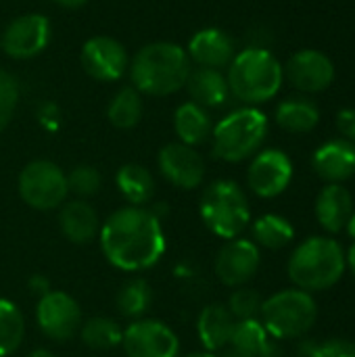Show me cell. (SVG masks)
Here are the masks:
<instances>
[{
  "mask_svg": "<svg viewBox=\"0 0 355 357\" xmlns=\"http://www.w3.org/2000/svg\"><path fill=\"white\" fill-rule=\"evenodd\" d=\"M100 249L111 266L123 272H142L159 264L165 253V232L157 211L123 207L107 218L98 232Z\"/></svg>",
  "mask_w": 355,
  "mask_h": 357,
  "instance_id": "1",
  "label": "cell"
},
{
  "mask_svg": "<svg viewBox=\"0 0 355 357\" xmlns=\"http://www.w3.org/2000/svg\"><path fill=\"white\" fill-rule=\"evenodd\" d=\"M192 71L186 48L176 42H151L130 63V77L140 94L169 96L186 86Z\"/></svg>",
  "mask_w": 355,
  "mask_h": 357,
  "instance_id": "2",
  "label": "cell"
},
{
  "mask_svg": "<svg viewBox=\"0 0 355 357\" xmlns=\"http://www.w3.org/2000/svg\"><path fill=\"white\" fill-rule=\"evenodd\" d=\"M345 249L331 236H310L295 247L287 272L295 289L320 293L333 289L345 274Z\"/></svg>",
  "mask_w": 355,
  "mask_h": 357,
  "instance_id": "3",
  "label": "cell"
},
{
  "mask_svg": "<svg viewBox=\"0 0 355 357\" xmlns=\"http://www.w3.org/2000/svg\"><path fill=\"white\" fill-rule=\"evenodd\" d=\"M226 79L234 98L247 107H255L278 94L285 82V71L282 63L268 48L249 46L234 54Z\"/></svg>",
  "mask_w": 355,
  "mask_h": 357,
  "instance_id": "4",
  "label": "cell"
},
{
  "mask_svg": "<svg viewBox=\"0 0 355 357\" xmlns=\"http://www.w3.org/2000/svg\"><path fill=\"white\" fill-rule=\"evenodd\" d=\"M268 136V117L257 107H243L222 117L213 130V155L228 163H241L259 153Z\"/></svg>",
  "mask_w": 355,
  "mask_h": 357,
  "instance_id": "5",
  "label": "cell"
},
{
  "mask_svg": "<svg viewBox=\"0 0 355 357\" xmlns=\"http://www.w3.org/2000/svg\"><path fill=\"white\" fill-rule=\"evenodd\" d=\"M318 320V305L312 293L301 289H285L262 303L259 322L270 337L278 341H297L308 337Z\"/></svg>",
  "mask_w": 355,
  "mask_h": 357,
  "instance_id": "6",
  "label": "cell"
},
{
  "mask_svg": "<svg viewBox=\"0 0 355 357\" xmlns=\"http://www.w3.org/2000/svg\"><path fill=\"white\" fill-rule=\"evenodd\" d=\"M203 224L220 238H239L251 222L249 199L245 190L232 180L211 182L201 197Z\"/></svg>",
  "mask_w": 355,
  "mask_h": 357,
  "instance_id": "7",
  "label": "cell"
},
{
  "mask_svg": "<svg viewBox=\"0 0 355 357\" xmlns=\"http://www.w3.org/2000/svg\"><path fill=\"white\" fill-rule=\"evenodd\" d=\"M19 195L31 209H56L69 195L67 174L48 159H36L19 174Z\"/></svg>",
  "mask_w": 355,
  "mask_h": 357,
  "instance_id": "8",
  "label": "cell"
},
{
  "mask_svg": "<svg viewBox=\"0 0 355 357\" xmlns=\"http://www.w3.org/2000/svg\"><path fill=\"white\" fill-rule=\"evenodd\" d=\"M128 357H178L180 341L161 320H134L121 339Z\"/></svg>",
  "mask_w": 355,
  "mask_h": 357,
  "instance_id": "9",
  "label": "cell"
},
{
  "mask_svg": "<svg viewBox=\"0 0 355 357\" xmlns=\"http://www.w3.org/2000/svg\"><path fill=\"white\" fill-rule=\"evenodd\" d=\"M293 180L291 157L278 149H266L253 155L247 169V184L253 195L262 199H274L282 195Z\"/></svg>",
  "mask_w": 355,
  "mask_h": 357,
  "instance_id": "10",
  "label": "cell"
},
{
  "mask_svg": "<svg viewBox=\"0 0 355 357\" xmlns=\"http://www.w3.org/2000/svg\"><path fill=\"white\" fill-rule=\"evenodd\" d=\"M40 331L52 341L71 339L82 326V310L73 297L63 291H48L36 307Z\"/></svg>",
  "mask_w": 355,
  "mask_h": 357,
  "instance_id": "11",
  "label": "cell"
},
{
  "mask_svg": "<svg viewBox=\"0 0 355 357\" xmlns=\"http://www.w3.org/2000/svg\"><path fill=\"white\" fill-rule=\"evenodd\" d=\"M50 21L44 15L27 13L13 19L2 31V50L10 59H33L50 42Z\"/></svg>",
  "mask_w": 355,
  "mask_h": 357,
  "instance_id": "12",
  "label": "cell"
},
{
  "mask_svg": "<svg viewBox=\"0 0 355 357\" xmlns=\"http://www.w3.org/2000/svg\"><path fill=\"white\" fill-rule=\"evenodd\" d=\"M291 86L303 94H318L331 88L335 82V65L328 54L316 48H303L295 52L282 67Z\"/></svg>",
  "mask_w": 355,
  "mask_h": 357,
  "instance_id": "13",
  "label": "cell"
},
{
  "mask_svg": "<svg viewBox=\"0 0 355 357\" xmlns=\"http://www.w3.org/2000/svg\"><path fill=\"white\" fill-rule=\"evenodd\" d=\"M262 253L259 247L249 238H232L228 241L216 257V276L222 284L239 289L251 282L259 270Z\"/></svg>",
  "mask_w": 355,
  "mask_h": 357,
  "instance_id": "14",
  "label": "cell"
},
{
  "mask_svg": "<svg viewBox=\"0 0 355 357\" xmlns=\"http://www.w3.org/2000/svg\"><path fill=\"white\" fill-rule=\"evenodd\" d=\"M80 61L84 71L96 82H117L130 67L123 44L109 36H94L86 40Z\"/></svg>",
  "mask_w": 355,
  "mask_h": 357,
  "instance_id": "15",
  "label": "cell"
},
{
  "mask_svg": "<svg viewBox=\"0 0 355 357\" xmlns=\"http://www.w3.org/2000/svg\"><path fill=\"white\" fill-rule=\"evenodd\" d=\"M161 176L176 188L192 190L199 188L205 178V161L197 149L182 142H169L159 151L157 157Z\"/></svg>",
  "mask_w": 355,
  "mask_h": 357,
  "instance_id": "16",
  "label": "cell"
},
{
  "mask_svg": "<svg viewBox=\"0 0 355 357\" xmlns=\"http://www.w3.org/2000/svg\"><path fill=\"white\" fill-rule=\"evenodd\" d=\"M218 357H285V351L257 318L236 322L230 341Z\"/></svg>",
  "mask_w": 355,
  "mask_h": 357,
  "instance_id": "17",
  "label": "cell"
},
{
  "mask_svg": "<svg viewBox=\"0 0 355 357\" xmlns=\"http://www.w3.org/2000/svg\"><path fill=\"white\" fill-rule=\"evenodd\" d=\"M186 54L190 63L197 67H209V69H224L234 59V40L220 27H205L199 29L190 40Z\"/></svg>",
  "mask_w": 355,
  "mask_h": 357,
  "instance_id": "18",
  "label": "cell"
},
{
  "mask_svg": "<svg viewBox=\"0 0 355 357\" xmlns=\"http://www.w3.org/2000/svg\"><path fill=\"white\" fill-rule=\"evenodd\" d=\"M312 167L326 184H343L355 176V144L343 138H335L316 149Z\"/></svg>",
  "mask_w": 355,
  "mask_h": 357,
  "instance_id": "19",
  "label": "cell"
},
{
  "mask_svg": "<svg viewBox=\"0 0 355 357\" xmlns=\"http://www.w3.org/2000/svg\"><path fill=\"white\" fill-rule=\"evenodd\" d=\"M354 197L343 184H326L316 197V220L328 234H339L347 228L354 213Z\"/></svg>",
  "mask_w": 355,
  "mask_h": 357,
  "instance_id": "20",
  "label": "cell"
},
{
  "mask_svg": "<svg viewBox=\"0 0 355 357\" xmlns=\"http://www.w3.org/2000/svg\"><path fill=\"white\" fill-rule=\"evenodd\" d=\"M59 226L63 236L75 245H88L100 232V220L86 199L63 203L59 213Z\"/></svg>",
  "mask_w": 355,
  "mask_h": 357,
  "instance_id": "21",
  "label": "cell"
},
{
  "mask_svg": "<svg viewBox=\"0 0 355 357\" xmlns=\"http://www.w3.org/2000/svg\"><path fill=\"white\" fill-rule=\"evenodd\" d=\"M234 326H236V320L228 312V307L222 303H211V305L203 307V312L199 314L197 335H199V341L203 343V347L209 354H216L226 347V343L230 341V337L234 333Z\"/></svg>",
  "mask_w": 355,
  "mask_h": 357,
  "instance_id": "22",
  "label": "cell"
},
{
  "mask_svg": "<svg viewBox=\"0 0 355 357\" xmlns=\"http://www.w3.org/2000/svg\"><path fill=\"white\" fill-rule=\"evenodd\" d=\"M186 90L190 94V100L205 109L222 107L230 96L228 79L222 73V69H209V67L192 69L186 79Z\"/></svg>",
  "mask_w": 355,
  "mask_h": 357,
  "instance_id": "23",
  "label": "cell"
},
{
  "mask_svg": "<svg viewBox=\"0 0 355 357\" xmlns=\"http://www.w3.org/2000/svg\"><path fill=\"white\" fill-rule=\"evenodd\" d=\"M274 119L289 134H308L320 123V109L308 96H289L276 107Z\"/></svg>",
  "mask_w": 355,
  "mask_h": 357,
  "instance_id": "24",
  "label": "cell"
},
{
  "mask_svg": "<svg viewBox=\"0 0 355 357\" xmlns=\"http://www.w3.org/2000/svg\"><path fill=\"white\" fill-rule=\"evenodd\" d=\"M174 130L182 144L195 149L211 136L213 126H211V117L205 107H201L192 100H186L174 113Z\"/></svg>",
  "mask_w": 355,
  "mask_h": 357,
  "instance_id": "25",
  "label": "cell"
},
{
  "mask_svg": "<svg viewBox=\"0 0 355 357\" xmlns=\"http://www.w3.org/2000/svg\"><path fill=\"white\" fill-rule=\"evenodd\" d=\"M115 184L119 192L123 195V199L134 207L146 205L155 195L153 174L144 165H138V163H126L123 167H119L115 176Z\"/></svg>",
  "mask_w": 355,
  "mask_h": 357,
  "instance_id": "26",
  "label": "cell"
},
{
  "mask_svg": "<svg viewBox=\"0 0 355 357\" xmlns=\"http://www.w3.org/2000/svg\"><path fill=\"white\" fill-rule=\"evenodd\" d=\"M251 232H253V243L257 247H264L270 251L285 249L295 238L293 224L278 213H266V215L257 218L253 222Z\"/></svg>",
  "mask_w": 355,
  "mask_h": 357,
  "instance_id": "27",
  "label": "cell"
},
{
  "mask_svg": "<svg viewBox=\"0 0 355 357\" xmlns=\"http://www.w3.org/2000/svg\"><path fill=\"white\" fill-rule=\"evenodd\" d=\"M107 117L119 130H132L142 119V96L134 86L121 88L109 102Z\"/></svg>",
  "mask_w": 355,
  "mask_h": 357,
  "instance_id": "28",
  "label": "cell"
},
{
  "mask_svg": "<svg viewBox=\"0 0 355 357\" xmlns=\"http://www.w3.org/2000/svg\"><path fill=\"white\" fill-rule=\"evenodd\" d=\"M153 303V289L144 278L128 280L117 293V310L123 318L140 320Z\"/></svg>",
  "mask_w": 355,
  "mask_h": 357,
  "instance_id": "29",
  "label": "cell"
},
{
  "mask_svg": "<svg viewBox=\"0 0 355 357\" xmlns=\"http://www.w3.org/2000/svg\"><path fill=\"white\" fill-rule=\"evenodd\" d=\"M82 341L96 351H107L121 345L123 331L113 318H90L80 326Z\"/></svg>",
  "mask_w": 355,
  "mask_h": 357,
  "instance_id": "30",
  "label": "cell"
},
{
  "mask_svg": "<svg viewBox=\"0 0 355 357\" xmlns=\"http://www.w3.org/2000/svg\"><path fill=\"white\" fill-rule=\"evenodd\" d=\"M23 333L25 322L19 307L8 299H0V357L10 356L19 349Z\"/></svg>",
  "mask_w": 355,
  "mask_h": 357,
  "instance_id": "31",
  "label": "cell"
},
{
  "mask_svg": "<svg viewBox=\"0 0 355 357\" xmlns=\"http://www.w3.org/2000/svg\"><path fill=\"white\" fill-rule=\"evenodd\" d=\"M262 295L255 291V289H249V287H239L230 299H228V312L234 316L236 322L241 320H257L259 318V312H262Z\"/></svg>",
  "mask_w": 355,
  "mask_h": 357,
  "instance_id": "32",
  "label": "cell"
},
{
  "mask_svg": "<svg viewBox=\"0 0 355 357\" xmlns=\"http://www.w3.org/2000/svg\"><path fill=\"white\" fill-rule=\"evenodd\" d=\"M100 184H103L100 172L96 167H92V165H77L67 176L69 192H73L80 199L94 197L100 190Z\"/></svg>",
  "mask_w": 355,
  "mask_h": 357,
  "instance_id": "33",
  "label": "cell"
},
{
  "mask_svg": "<svg viewBox=\"0 0 355 357\" xmlns=\"http://www.w3.org/2000/svg\"><path fill=\"white\" fill-rule=\"evenodd\" d=\"M17 102H19V84H17V79L8 71L0 69V132L13 119Z\"/></svg>",
  "mask_w": 355,
  "mask_h": 357,
  "instance_id": "34",
  "label": "cell"
},
{
  "mask_svg": "<svg viewBox=\"0 0 355 357\" xmlns=\"http://www.w3.org/2000/svg\"><path fill=\"white\" fill-rule=\"evenodd\" d=\"M314 357H355V343L347 341V339L318 341Z\"/></svg>",
  "mask_w": 355,
  "mask_h": 357,
  "instance_id": "35",
  "label": "cell"
},
{
  "mask_svg": "<svg viewBox=\"0 0 355 357\" xmlns=\"http://www.w3.org/2000/svg\"><path fill=\"white\" fill-rule=\"evenodd\" d=\"M337 130L343 140L355 144V109H341L337 113Z\"/></svg>",
  "mask_w": 355,
  "mask_h": 357,
  "instance_id": "36",
  "label": "cell"
},
{
  "mask_svg": "<svg viewBox=\"0 0 355 357\" xmlns=\"http://www.w3.org/2000/svg\"><path fill=\"white\" fill-rule=\"evenodd\" d=\"M316 347H318V341H316V339L301 337V339H297V345H295V356L297 357H314Z\"/></svg>",
  "mask_w": 355,
  "mask_h": 357,
  "instance_id": "37",
  "label": "cell"
},
{
  "mask_svg": "<svg viewBox=\"0 0 355 357\" xmlns=\"http://www.w3.org/2000/svg\"><path fill=\"white\" fill-rule=\"evenodd\" d=\"M59 119V109L54 102H44L40 107V121L48 128H54V121Z\"/></svg>",
  "mask_w": 355,
  "mask_h": 357,
  "instance_id": "38",
  "label": "cell"
},
{
  "mask_svg": "<svg viewBox=\"0 0 355 357\" xmlns=\"http://www.w3.org/2000/svg\"><path fill=\"white\" fill-rule=\"evenodd\" d=\"M29 291L33 293V295H38V297H44L48 291H52L50 289V282L44 278V276H40V274H36L31 280H29Z\"/></svg>",
  "mask_w": 355,
  "mask_h": 357,
  "instance_id": "39",
  "label": "cell"
},
{
  "mask_svg": "<svg viewBox=\"0 0 355 357\" xmlns=\"http://www.w3.org/2000/svg\"><path fill=\"white\" fill-rule=\"evenodd\" d=\"M345 268L354 274L355 278V241L349 245V249L345 251Z\"/></svg>",
  "mask_w": 355,
  "mask_h": 357,
  "instance_id": "40",
  "label": "cell"
},
{
  "mask_svg": "<svg viewBox=\"0 0 355 357\" xmlns=\"http://www.w3.org/2000/svg\"><path fill=\"white\" fill-rule=\"evenodd\" d=\"M54 4H59V6H63V8H80V6H84L88 0H52Z\"/></svg>",
  "mask_w": 355,
  "mask_h": 357,
  "instance_id": "41",
  "label": "cell"
},
{
  "mask_svg": "<svg viewBox=\"0 0 355 357\" xmlns=\"http://www.w3.org/2000/svg\"><path fill=\"white\" fill-rule=\"evenodd\" d=\"M345 230H347V234H349V236L355 241V209H354V213H352V218H349V224H347V228H345Z\"/></svg>",
  "mask_w": 355,
  "mask_h": 357,
  "instance_id": "42",
  "label": "cell"
},
{
  "mask_svg": "<svg viewBox=\"0 0 355 357\" xmlns=\"http://www.w3.org/2000/svg\"><path fill=\"white\" fill-rule=\"evenodd\" d=\"M29 357H54L48 349H36V351H31Z\"/></svg>",
  "mask_w": 355,
  "mask_h": 357,
  "instance_id": "43",
  "label": "cell"
},
{
  "mask_svg": "<svg viewBox=\"0 0 355 357\" xmlns=\"http://www.w3.org/2000/svg\"><path fill=\"white\" fill-rule=\"evenodd\" d=\"M186 357H216L213 354H209V351H199V354H190V356Z\"/></svg>",
  "mask_w": 355,
  "mask_h": 357,
  "instance_id": "44",
  "label": "cell"
}]
</instances>
